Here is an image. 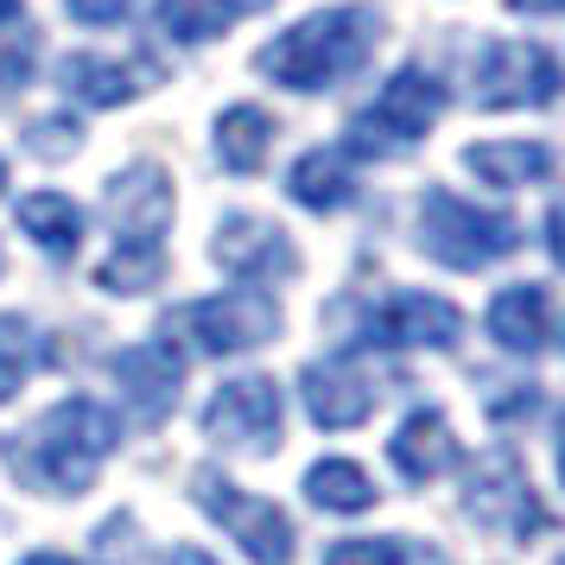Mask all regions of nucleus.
<instances>
[{
  "label": "nucleus",
  "mask_w": 565,
  "mask_h": 565,
  "mask_svg": "<svg viewBox=\"0 0 565 565\" xmlns=\"http://www.w3.org/2000/svg\"><path fill=\"white\" fill-rule=\"evenodd\" d=\"M463 166L477 172L483 184H534L553 172V153L540 147V140H477Z\"/></svg>",
  "instance_id": "18"
},
{
  "label": "nucleus",
  "mask_w": 565,
  "mask_h": 565,
  "mask_svg": "<svg viewBox=\"0 0 565 565\" xmlns=\"http://www.w3.org/2000/svg\"><path fill=\"white\" fill-rule=\"evenodd\" d=\"M235 7H267V0H235Z\"/></svg>",
  "instance_id": "36"
},
{
  "label": "nucleus",
  "mask_w": 565,
  "mask_h": 565,
  "mask_svg": "<svg viewBox=\"0 0 565 565\" xmlns=\"http://www.w3.org/2000/svg\"><path fill=\"white\" fill-rule=\"evenodd\" d=\"M115 375H121L128 401L147 419H166L172 401H179V387H184V356L172 343H147V350H128V356L115 362Z\"/></svg>",
  "instance_id": "14"
},
{
  "label": "nucleus",
  "mask_w": 565,
  "mask_h": 565,
  "mask_svg": "<svg viewBox=\"0 0 565 565\" xmlns=\"http://www.w3.org/2000/svg\"><path fill=\"white\" fill-rule=\"evenodd\" d=\"M419 242H426V255L445 260V267H458V274H477L489 260L514 255V230L509 216H495V210H477L451 198V191H426V204H419Z\"/></svg>",
  "instance_id": "3"
},
{
  "label": "nucleus",
  "mask_w": 565,
  "mask_h": 565,
  "mask_svg": "<svg viewBox=\"0 0 565 565\" xmlns=\"http://www.w3.org/2000/svg\"><path fill=\"white\" fill-rule=\"evenodd\" d=\"M32 57H39L32 26H7L0 32V89H20V83L32 77Z\"/></svg>",
  "instance_id": "26"
},
{
  "label": "nucleus",
  "mask_w": 565,
  "mask_h": 565,
  "mask_svg": "<svg viewBox=\"0 0 565 565\" xmlns=\"http://www.w3.org/2000/svg\"><path fill=\"white\" fill-rule=\"evenodd\" d=\"M235 0H159V26L166 39H179V45H210V39H223L235 26Z\"/></svg>",
  "instance_id": "22"
},
{
  "label": "nucleus",
  "mask_w": 565,
  "mask_h": 565,
  "mask_svg": "<svg viewBox=\"0 0 565 565\" xmlns=\"http://www.w3.org/2000/svg\"><path fill=\"white\" fill-rule=\"evenodd\" d=\"M191 331L204 343V356H242L280 331V311L255 292H216L204 306H191Z\"/></svg>",
  "instance_id": "8"
},
{
  "label": "nucleus",
  "mask_w": 565,
  "mask_h": 565,
  "mask_svg": "<svg viewBox=\"0 0 565 565\" xmlns=\"http://www.w3.org/2000/svg\"><path fill=\"white\" fill-rule=\"evenodd\" d=\"M286 191H292L306 210H337L350 191H356V184H350V159L337 153V147H311V153L292 166Z\"/></svg>",
  "instance_id": "20"
},
{
  "label": "nucleus",
  "mask_w": 565,
  "mask_h": 565,
  "mask_svg": "<svg viewBox=\"0 0 565 565\" xmlns=\"http://www.w3.org/2000/svg\"><path fill=\"white\" fill-rule=\"evenodd\" d=\"M64 89L83 96V103H96V108H121L134 96V71L103 64V57H71L64 64Z\"/></svg>",
  "instance_id": "23"
},
{
  "label": "nucleus",
  "mask_w": 565,
  "mask_h": 565,
  "mask_svg": "<svg viewBox=\"0 0 565 565\" xmlns=\"http://www.w3.org/2000/svg\"><path fill=\"white\" fill-rule=\"evenodd\" d=\"M20 382H26V362H20V350H0V401H13V394H20Z\"/></svg>",
  "instance_id": "29"
},
{
  "label": "nucleus",
  "mask_w": 565,
  "mask_h": 565,
  "mask_svg": "<svg viewBox=\"0 0 565 565\" xmlns=\"http://www.w3.org/2000/svg\"><path fill=\"white\" fill-rule=\"evenodd\" d=\"M546 324H553L546 286H509V292L489 299V337L502 350H514V356H534L540 343H546Z\"/></svg>",
  "instance_id": "16"
},
{
  "label": "nucleus",
  "mask_w": 565,
  "mask_h": 565,
  "mask_svg": "<svg viewBox=\"0 0 565 565\" xmlns=\"http://www.w3.org/2000/svg\"><path fill=\"white\" fill-rule=\"evenodd\" d=\"M172 565H216V559H210V553H191V546H179V553H172Z\"/></svg>",
  "instance_id": "32"
},
{
  "label": "nucleus",
  "mask_w": 565,
  "mask_h": 565,
  "mask_svg": "<svg viewBox=\"0 0 565 565\" xmlns=\"http://www.w3.org/2000/svg\"><path fill=\"white\" fill-rule=\"evenodd\" d=\"M514 13H565V0H509Z\"/></svg>",
  "instance_id": "31"
},
{
  "label": "nucleus",
  "mask_w": 565,
  "mask_h": 565,
  "mask_svg": "<svg viewBox=\"0 0 565 565\" xmlns=\"http://www.w3.org/2000/svg\"><path fill=\"white\" fill-rule=\"evenodd\" d=\"M26 140H32V153H45V159H64V153H77L83 128H77V121H64V115H57V121H39V128H32Z\"/></svg>",
  "instance_id": "27"
},
{
  "label": "nucleus",
  "mask_w": 565,
  "mask_h": 565,
  "mask_svg": "<svg viewBox=\"0 0 565 565\" xmlns=\"http://www.w3.org/2000/svg\"><path fill=\"white\" fill-rule=\"evenodd\" d=\"M369 39H375L369 7H324L260 52V77H274L280 89H306V96L331 89L369 57Z\"/></svg>",
  "instance_id": "2"
},
{
  "label": "nucleus",
  "mask_w": 565,
  "mask_h": 565,
  "mask_svg": "<svg viewBox=\"0 0 565 565\" xmlns=\"http://www.w3.org/2000/svg\"><path fill=\"white\" fill-rule=\"evenodd\" d=\"M324 565H445L433 546H407V540H343L324 553Z\"/></svg>",
  "instance_id": "25"
},
{
  "label": "nucleus",
  "mask_w": 565,
  "mask_h": 565,
  "mask_svg": "<svg viewBox=\"0 0 565 565\" xmlns=\"http://www.w3.org/2000/svg\"><path fill=\"white\" fill-rule=\"evenodd\" d=\"M306 495L318 502V509H331V514L375 509V483H369V477H362V463H350V458L311 463V470H306Z\"/></svg>",
  "instance_id": "21"
},
{
  "label": "nucleus",
  "mask_w": 565,
  "mask_h": 565,
  "mask_svg": "<svg viewBox=\"0 0 565 565\" xmlns=\"http://www.w3.org/2000/svg\"><path fill=\"white\" fill-rule=\"evenodd\" d=\"M13 7H20V0H0V20H13Z\"/></svg>",
  "instance_id": "34"
},
{
  "label": "nucleus",
  "mask_w": 565,
  "mask_h": 565,
  "mask_svg": "<svg viewBox=\"0 0 565 565\" xmlns=\"http://www.w3.org/2000/svg\"><path fill=\"white\" fill-rule=\"evenodd\" d=\"M108 223L128 235V242H153L166 223H172V179L159 166H128L108 179Z\"/></svg>",
  "instance_id": "11"
},
{
  "label": "nucleus",
  "mask_w": 565,
  "mask_h": 565,
  "mask_svg": "<svg viewBox=\"0 0 565 565\" xmlns=\"http://www.w3.org/2000/svg\"><path fill=\"white\" fill-rule=\"evenodd\" d=\"M546 248H553V260L565 267V198L553 204V216H546Z\"/></svg>",
  "instance_id": "30"
},
{
  "label": "nucleus",
  "mask_w": 565,
  "mask_h": 565,
  "mask_svg": "<svg viewBox=\"0 0 565 565\" xmlns=\"http://www.w3.org/2000/svg\"><path fill=\"white\" fill-rule=\"evenodd\" d=\"M26 565H77V559H57V553H39V559H26Z\"/></svg>",
  "instance_id": "33"
},
{
  "label": "nucleus",
  "mask_w": 565,
  "mask_h": 565,
  "mask_svg": "<svg viewBox=\"0 0 565 565\" xmlns=\"http://www.w3.org/2000/svg\"><path fill=\"white\" fill-rule=\"evenodd\" d=\"M470 514L477 521H489V527H509V534H534L546 514L534 509V489H527V477H521V463L514 458H495L470 483Z\"/></svg>",
  "instance_id": "13"
},
{
  "label": "nucleus",
  "mask_w": 565,
  "mask_h": 565,
  "mask_svg": "<svg viewBox=\"0 0 565 565\" xmlns=\"http://www.w3.org/2000/svg\"><path fill=\"white\" fill-rule=\"evenodd\" d=\"M438 108H445L438 77L433 71H419V64H407V71L387 77V89L375 96V108L356 115L350 147H356V153H394V147H407V140H419V134L433 128Z\"/></svg>",
  "instance_id": "4"
},
{
  "label": "nucleus",
  "mask_w": 565,
  "mask_h": 565,
  "mask_svg": "<svg viewBox=\"0 0 565 565\" xmlns=\"http://www.w3.org/2000/svg\"><path fill=\"white\" fill-rule=\"evenodd\" d=\"M159 274H166V260H159L153 242H121V248L96 267V286H103V292H147Z\"/></svg>",
  "instance_id": "24"
},
{
  "label": "nucleus",
  "mask_w": 565,
  "mask_h": 565,
  "mask_svg": "<svg viewBox=\"0 0 565 565\" xmlns=\"http://www.w3.org/2000/svg\"><path fill=\"white\" fill-rule=\"evenodd\" d=\"M369 401H375V387H369V375H362L350 356H324V362L306 369V407L324 433L362 426V419H369Z\"/></svg>",
  "instance_id": "12"
},
{
  "label": "nucleus",
  "mask_w": 565,
  "mask_h": 565,
  "mask_svg": "<svg viewBox=\"0 0 565 565\" xmlns=\"http://www.w3.org/2000/svg\"><path fill=\"white\" fill-rule=\"evenodd\" d=\"M115 413L103 401H89V394H71V401H57L26 438H13V470L26 477L32 489H45V495H83V489L96 483V470L103 458L115 451Z\"/></svg>",
  "instance_id": "1"
},
{
  "label": "nucleus",
  "mask_w": 565,
  "mask_h": 565,
  "mask_svg": "<svg viewBox=\"0 0 565 565\" xmlns=\"http://www.w3.org/2000/svg\"><path fill=\"white\" fill-rule=\"evenodd\" d=\"M559 96V64L540 45H509L489 39L483 64H477V103L483 108H527V103H553Z\"/></svg>",
  "instance_id": "6"
},
{
  "label": "nucleus",
  "mask_w": 565,
  "mask_h": 565,
  "mask_svg": "<svg viewBox=\"0 0 565 565\" xmlns=\"http://www.w3.org/2000/svg\"><path fill=\"white\" fill-rule=\"evenodd\" d=\"M204 433L216 445H248V451L280 445V387L267 382V375L223 382L204 407Z\"/></svg>",
  "instance_id": "7"
},
{
  "label": "nucleus",
  "mask_w": 565,
  "mask_h": 565,
  "mask_svg": "<svg viewBox=\"0 0 565 565\" xmlns=\"http://www.w3.org/2000/svg\"><path fill=\"white\" fill-rule=\"evenodd\" d=\"M134 0H71V13H77L83 26H121L128 20Z\"/></svg>",
  "instance_id": "28"
},
{
  "label": "nucleus",
  "mask_w": 565,
  "mask_h": 565,
  "mask_svg": "<svg viewBox=\"0 0 565 565\" xmlns=\"http://www.w3.org/2000/svg\"><path fill=\"white\" fill-rule=\"evenodd\" d=\"M20 230L45 248V255H77V242H83V216L71 198H57V191H32L26 204H20Z\"/></svg>",
  "instance_id": "19"
},
{
  "label": "nucleus",
  "mask_w": 565,
  "mask_h": 565,
  "mask_svg": "<svg viewBox=\"0 0 565 565\" xmlns=\"http://www.w3.org/2000/svg\"><path fill=\"white\" fill-rule=\"evenodd\" d=\"M267 147H274V115L255 103H235L216 115V159L230 172H260L267 166Z\"/></svg>",
  "instance_id": "17"
},
{
  "label": "nucleus",
  "mask_w": 565,
  "mask_h": 565,
  "mask_svg": "<svg viewBox=\"0 0 565 565\" xmlns=\"http://www.w3.org/2000/svg\"><path fill=\"white\" fill-rule=\"evenodd\" d=\"M387 451H394V470H401L407 483H433V477L451 470L458 438H451V426H445V413L438 407H419V413H407V426L394 433Z\"/></svg>",
  "instance_id": "15"
},
{
  "label": "nucleus",
  "mask_w": 565,
  "mask_h": 565,
  "mask_svg": "<svg viewBox=\"0 0 565 565\" xmlns=\"http://www.w3.org/2000/svg\"><path fill=\"white\" fill-rule=\"evenodd\" d=\"M559 470H565V419H559Z\"/></svg>",
  "instance_id": "35"
},
{
  "label": "nucleus",
  "mask_w": 565,
  "mask_h": 565,
  "mask_svg": "<svg viewBox=\"0 0 565 565\" xmlns=\"http://www.w3.org/2000/svg\"><path fill=\"white\" fill-rule=\"evenodd\" d=\"M198 502H204L210 521H223L235 534V546L260 565H292V521H286L274 502H260L248 489H235L230 477H198Z\"/></svg>",
  "instance_id": "5"
},
{
  "label": "nucleus",
  "mask_w": 565,
  "mask_h": 565,
  "mask_svg": "<svg viewBox=\"0 0 565 565\" xmlns=\"http://www.w3.org/2000/svg\"><path fill=\"white\" fill-rule=\"evenodd\" d=\"M0 191H7V159H0Z\"/></svg>",
  "instance_id": "37"
},
{
  "label": "nucleus",
  "mask_w": 565,
  "mask_h": 565,
  "mask_svg": "<svg viewBox=\"0 0 565 565\" xmlns=\"http://www.w3.org/2000/svg\"><path fill=\"white\" fill-rule=\"evenodd\" d=\"M216 267L235 280H286L299 267V255H292L286 230L260 223V216H230L216 230Z\"/></svg>",
  "instance_id": "10"
},
{
  "label": "nucleus",
  "mask_w": 565,
  "mask_h": 565,
  "mask_svg": "<svg viewBox=\"0 0 565 565\" xmlns=\"http://www.w3.org/2000/svg\"><path fill=\"white\" fill-rule=\"evenodd\" d=\"M463 318L451 299H438V292H394L382 306V318H369V337L387 343V350H445V343H458Z\"/></svg>",
  "instance_id": "9"
}]
</instances>
